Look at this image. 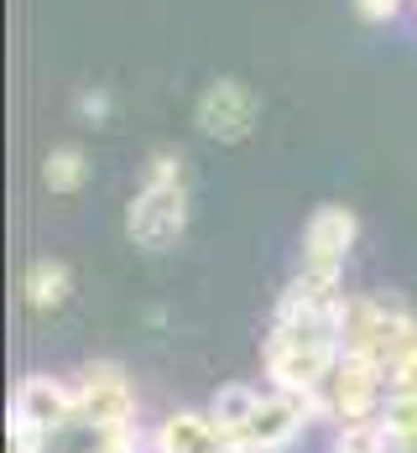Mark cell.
Returning a JSON list of instances; mask_svg holds the SVG:
<instances>
[{
  "instance_id": "obj_1",
  "label": "cell",
  "mask_w": 417,
  "mask_h": 453,
  "mask_svg": "<svg viewBox=\"0 0 417 453\" xmlns=\"http://www.w3.org/2000/svg\"><path fill=\"white\" fill-rule=\"evenodd\" d=\"M344 287L339 276H319V272H297L282 292L277 313H272V334H266V375L272 386L308 396L324 386V375L339 365L344 355Z\"/></svg>"
},
{
  "instance_id": "obj_2",
  "label": "cell",
  "mask_w": 417,
  "mask_h": 453,
  "mask_svg": "<svg viewBox=\"0 0 417 453\" xmlns=\"http://www.w3.org/2000/svg\"><path fill=\"white\" fill-rule=\"evenodd\" d=\"M188 209H193V193H188V173L178 151H157L141 188L131 193V209H126V234L131 245L162 256L183 240L188 229Z\"/></svg>"
},
{
  "instance_id": "obj_3",
  "label": "cell",
  "mask_w": 417,
  "mask_h": 453,
  "mask_svg": "<svg viewBox=\"0 0 417 453\" xmlns=\"http://www.w3.org/2000/svg\"><path fill=\"white\" fill-rule=\"evenodd\" d=\"M339 334H344V355H360V360L386 370L417 339V318L397 297L350 292L344 297V318H339Z\"/></svg>"
},
{
  "instance_id": "obj_4",
  "label": "cell",
  "mask_w": 417,
  "mask_h": 453,
  "mask_svg": "<svg viewBox=\"0 0 417 453\" xmlns=\"http://www.w3.org/2000/svg\"><path fill=\"white\" fill-rule=\"evenodd\" d=\"M386 370L360 355H339V365L324 375V386L313 391V411L328 417L334 427H375V417L386 407Z\"/></svg>"
},
{
  "instance_id": "obj_5",
  "label": "cell",
  "mask_w": 417,
  "mask_h": 453,
  "mask_svg": "<svg viewBox=\"0 0 417 453\" xmlns=\"http://www.w3.org/2000/svg\"><path fill=\"white\" fill-rule=\"evenodd\" d=\"M313 417H319V411H313L308 396H292V391H282V386H266V391H256L251 417L235 427L225 443H235L240 453H287L303 438V427H308Z\"/></svg>"
},
{
  "instance_id": "obj_6",
  "label": "cell",
  "mask_w": 417,
  "mask_h": 453,
  "mask_svg": "<svg viewBox=\"0 0 417 453\" xmlns=\"http://www.w3.org/2000/svg\"><path fill=\"white\" fill-rule=\"evenodd\" d=\"M355 240H360V219H355L344 203L313 209L308 225H303V261H297V272L339 276L344 261H350V250H355Z\"/></svg>"
},
{
  "instance_id": "obj_7",
  "label": "cell",
  "mask_w": 417,
  "mask_h": 453,
  "mask_svg": "<svg viewBox=\"0 0 417 453\" xmlns=\"http://www.w3.org/2000/svg\"><path fill=\"white\" fill-rule=\"evenodd\" d=\"M193 120H198V131L209 141H245L256 131V120H261V99L245 89L240 79H214L209 89L198 94V110H193Z\"/></svg>"
},
{
  "instance_id": "obj_8",
  "label": "cell",
  "mask_w": 417,
  "mask_h": 453,
  "mask_svg": "<svg viewBox=\"0 0 417 453\" xmlns=\"http://www.w3.org/2000/svg\"><path fill=\"white\" fill-rule=\"evenodd\" d=\"M73 391H79V422H89V427H136V391H131V380H126V370H115V365H89L79 380H73Z\"/></svg>"
},
{
  "instance_id": "obj_9",
  "label": "cell",
  "mask_w": 417,
  "mask_h": 453,
  "mask_svg": "<svg viewBox=\"0 0 417 453\" xmlns=\"http://www.w3.org/2000/svg\"><path fill=\"white\" fill-rule=\"evenodd\" d=\"M157 453H240L225 433L209 422V411H173L157 427Z\"/></svg>"
},
{
  "instance_id": "obj_10",
  "label": "cell",
  "mask_w": 417,
  "mask_h": 453,
  "mask_svg": "<svg viewBox=\"0 0 417 453\" xmlns=\"http://www.w3.org/2000/svg\"><path fill=\"white\" fill-rule=\"evenodd\" d=\"M68 292H73V272L58 256H37L21 276V297H27L32 313H58L68 303Z\"/></svg>"
},
{
  "instance_id": "obj_11",
  "label": "cell",
  "mask_w": 417,
  "mask_h": 453,
  "mask_svg": "<svg viewBox=\"0 0 417 453\" xmlns=\"http://www.w3.org/2000/svg\"><path fill=\"white\" fill-rule=\"evenodd\" d=\"M375 427L386 453H417V396H386Z\"/></svg>"
},
{
  "instance_id": "obj_12",
  "label": "cell",
  "mask_w": 417,
  "mask_h": 453,
  "mask_svg": "<svg viewBox=\"0 0 417 453\" xmlns=\"http://www.w3.org/2000/svg\"><path fill=\"white\" fill-rule=\"evenodd\" d=\"M42 182H47V193H58V198L79 193L89 182V157L79 146H52L47 162H42Z\"/></svg>"
},
{
  "instance_id": "obj_13",
  "label": "cell",
  "mask_w": 417,
  "mask_h": 453,
  "mask_svg": "<svg viewBox=\"0 0 417 453\" xmlns=\"http://www.w3.org/2000/svg\"><path fill=\"white\" fill-rule=\"evenodd\" d=\"M386 391L391 396H417V339L386 365Z\"/></svg>"
},
{
  "instance_id": "obj_14",
  "label": "cell",
  "mask_w": 417,
  "mask_h": 453,
  "mask_svg": "<svg viewBox=\"0 0 417 453\" xmlns=\"http://www.w3.org/2000/svg\"><path fill=\"white\" fill-rule=\"evenodd\" d=\"M328 453H386V443H381V427H339Z\"/></svg>"
},
{
  "instance_id": "obj_15",
  "label": "cell",
  "mask_w": 417,
  "mask_h": 453,
  "mask_svg": "<svg viewBox=\"0 0 417 453\" xmlns=\"http://www.w3.org/2000/svg\"><path fill=\"white\" fill-rule=\"evenodd\" d=\"M355 5H360V16H366V21H386V16H397L407 0H355Z\"/></svg>"
}]
</instances>
